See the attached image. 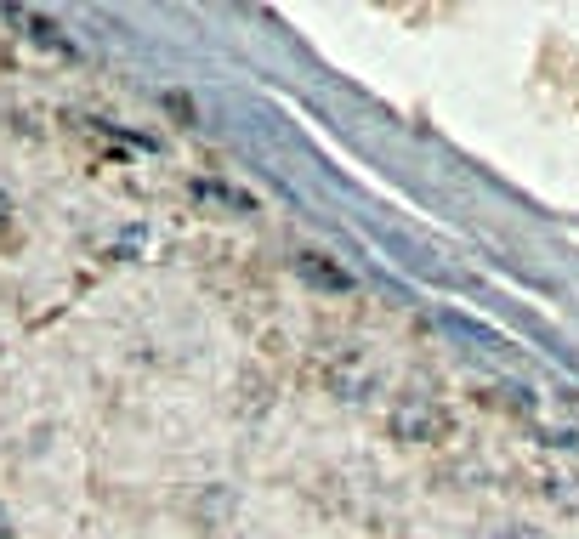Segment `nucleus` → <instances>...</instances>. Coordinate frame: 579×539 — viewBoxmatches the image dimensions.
I'll list each match as a JSON object with an SVG mask.
<instances>
[{
    "label": "nucleus",
    "instance_id": "f257e3e1",
    "mask_svg": "<svg viewBox=\"0 0 579 539\" xmlns=\"http://www.w3.org/2000/svg\"><path fill=\"white\" fill-rule=\"evenodd\" d=\"M443 426H449V415H443V403L432 398V392H398L392 398V409H386V432H392V443H438Z\"/></svg>",
    "mask_w": 579,
    "mask_h": 539
},
{
    "label": "nucleus",
    "instance_id": "0eeeda50",
    "mask_svg": "<svg viewBox=\"0 0 579 539\" xmlns=\"http://www.w3.org/2000/svg\"><path fill=\"white\" fill-rule=\"evenodd\" d=\"M0 539H12V517H6V505H0Z\"/></svg>",
    "mask_w": 579,
    "mask_h": 539
},
{
    "label": "nucleus",
    "instance_id": "39448f33",
    "mask_svg": "<svg viewBox=\"0 0 579 539\" xmlns=\"http://www.w3.org/2000/svg\"><path fill=\"white\" fill-rule=\"evenodd\" d=\"M12 216H18V205H12V193H6V182H0V239L12 233Z\"/></svg>",
    "mask_w": 579,
    "mask_h": 539
},
{
    "label": "nucleus",
    "instance_id": "423d86ee",
    "mask_svg": "<svg viewBox=\"0 0 579 539\" xmlns=\"http://www.w3.org/2000/svg\"><path fill=\"white\" fill-rule=\"evenodd\" d=\"M494 539H540V534H534V528H500Z\"/></svg>",
    "mask_w": 579,
    "mask_h": 539
},
{
    "label": "nucleus",
    "instance_id": "7ed1b4c3",
    "mask_svg": "<svg viewBox=\"0 0 579 539\" xmlns=\"http://www.w3.org/2000/svg\"><path fill=\"white\" fill-rule=\"evenodd\" d=\"M534 432L545 443H579V392H545L534 403Z\"/></svg>",
    "mask_w": 579,
    "mask_h": 539
},
{
    "label": "nucleus",
    "instance_id": "f03ea898",
    "mask_svg": "<svg viewBox=\"0 0 579 539\" xmlns=\"http://www.w3.org/2000/svg\"><path fill=\"white\" fill-rule=\"evenodd\" d=\"M324 381H330L335 398H347V403H364L375 386H381V369L369 364L364 352H341V358H330L324 364Z\"/></svg>",
    "mask_w": 579,
    "mask_h": 539
},
{
    "label": "nucleus",
    "instance_id": "20e7f679",
    "mask_svg": "<svg viewBox=\"0 0 579 539\" xmlns=\"http://www.w3.org/2000/svg\"><path fill=\"white\" fill-rule=\"evenodd\" d=\"M296 261H301V273H313V279H324L330 290H347V279H341V273H330V267H318V256H296Z\"/></svg>",
    "mask_w": 579,
    "mask_h": 539
}]
</instances>
